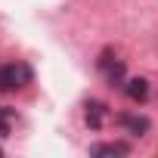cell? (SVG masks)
I'll return each instance as SVG.
<instances>
[{"instance_id": "1", "label": "cell", "mask_w": 158, "mask_h": 158, "mask_svg": "<svg viewBox=\"0 0 158 158\" xmlns=\"http://www.w3.org/2000/svg\"><path fill=\"white\" fill-rule=\"evenodd\" d=\"M31 65L25 62H10V65H0V90L3 93H13V90H22L25 84H31Z\"/></svg>"}, {"instance_id": "8", "label": "cell", "mask_w": 158, "mask_h": 158, "mask_svg": "<svg viewBox=\"0 0 158 158\" xmlns=\"http://www.w3.org/2000/svg\"><path fill=\"white\" fill-rule=\"evenodd\" d=\"M0 155H3V149H0Z\"/></svg>"}, {"instance_id": "2", "label": "cell", "mask_w": 158, "mask_h": 158, "mask_svg": "<svg viewBox=\"0 0 158 158\" xmlns=\"http://www.w3.org/2000/svg\"><path fill=\"white\" fill-rule=\"evenodd\" d=\"M96 65H99V71H102V77L112 84V87H124V62L121 59H115L112 56V50H102L99 53V59H96Z\"/></svg>"}, {"instance_id": "6", "label": "cell", "mask_w": 158, "mask_h": 158, "mask_svg": "<svg viewBox=\"0 0 158 158\" xmlns=\"http://www.w3.org/2000/svg\"><path fill=\"white\" fill-rule=\"evenodd\" d=\"M102 121H106V106L102 102H87V124L93 127V130H99L102 127Z\"/></svg>"}, {"instance_id": "4", "label": "cell", "mask_w": 158, "mask_h": 158, "mask_svg": "<svg viewBox=\"0 0 158 158\" xmlns=\"http://www.w3.org/2000/svg\"><path fill=\"white\" fill-rule=\"evenodd\" d=\"M121 90L127 93V99L143 102V99L149 96V81H146V77H130V81H124V87H121Z\"/></svg>"}, {"instance_id": "7", "label": "cell", "mask_w": 158, "mask_h": 158, "mask_svg": "<svg viewBox=\"0 0 158 158\" xmlns=\"http://www.w3.org/2000/svg\"><path fill=\"white\" fill-rule=\"evenodd\" d=\"M10 127H13V109L0 106V136H6V133H10Z\"/></svg>"}, {"instance_id": "3", "label": "cell", "mask_w": 158, "mask_h": 158, "mask_svg": "<svg viewBox=\"0 0 158 158\" xmlns=\"http://www.w3.org/2000/svg\"><path fill=\"white\" fill-rule=\"evenodd\" d=\"M118 124L127 127L133 136H146V133H149V118H143V115H130V112H124V115H118Z\"/></svg>"}, {"instance_id": "5", "label": "cell", "mask_w": 158, "mask_h": 158, "mask_svg": "<svg viewBox=\"0 0 158 158\" xmlns=\"http://www.w3.org/2000/svg\"><path fill=\"white\" fill-rule=\"evenodd\" d=\"M127 152H130L127 143H96V146H90V155H96V158H102V155H127Z\"/></svg>"}]
</instances>
